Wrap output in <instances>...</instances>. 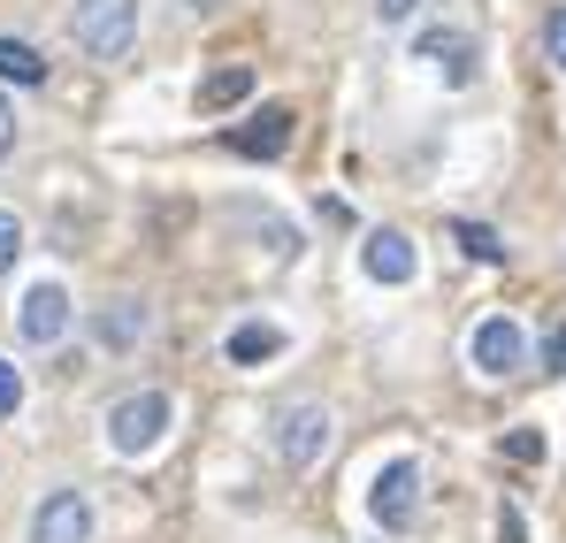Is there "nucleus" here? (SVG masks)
<instances>
[{"label": "nucleus", "mask_w": 566, "mask_h": 543, "mask_svg": "<svg viewBox=\"0 0 566 543\" xmlns=\"http://www.w3.org/2000/svg\"><path fill=\"white\" fill-rule=\"evenodd\" d=\"M15 322H23L31 345H62V337H70V291H62V283H31Z\"/></svg>", "instance_id": "obj_8"}, {"label": "nucleus", "mask_w": 566, "mask_h": 543, "mask_svg": "<svg viewBox=\"0 0 566 543\" xmlns=\"http://www.w3.org/2000/svg\"><path fill=\"white\" fill-rule=\"evenodd\" d=\"M238 100H253V70H245V62H222V70L199 85V107H207V115H222V107H238Z\"/></svg>", "instance_id": "obj_13"}, {"label": "nucleus", "mask_w": 566, "mask_h": 543, "mask_svg": "<svg viewBox=\"0 0 566 543\" xmlns=\"http://www.w3.org/2000/svg\"><path fill=\"white\" fill-rule=\"evenodd\" d=\"M138 337H146V306H138V299H107V306H99V345H107V353H130Z\"/></svg>", "instance_id": "obj_11"}, {"label": "nucleus", "mask_w": 566, "mask_h": 543, "mask_svg": "<svg viewBox=\"0 0 566 543\" xmlns=\"http://www.w3.org/2000/svg\"><path fill=\"white\" fill-rule=\"evenodd\" d=\"M161 429H169V398L161 390H130V398L107 406V445L123 459H146L161 445Z\"/></svg>", "instance_id": "obj_2"}, {"label": "nucleus", "mask_w": 566, "mask_h": 543, "mask_svg": "<svg viewBox=\"0 0 566 543\" xmlns=\"http://www.w3.org/2000/svg\"><path fill=\"white\" fill-rule=\"evenodd\" d=\"M421 62H437L444 85H474V39L468 31H429L421 39Z\"/></svg>", "instance_id": "obj_10"}, {"label": "nucleus", "mask_w": 566, "mask_h": 543, "mask_svg": "<svg viewBox=\"0 0 566 543\" xmlns=\"http://www.w3.org/2000/svg\"><path fill=\"white\" fill-rule=\"evenodd\" d=\"M8 146H15V107L0 100V161H8Z\"/></svg>", "instance_id": "obj_23"}, {"label": "nucleus", "mask_w": 566, "mask_h": 543, "mask_svg": "<svg viewBox=\"0 0 566 543\" xmlns=\"http://www.w3.org/2000/svg\"><path fill=\"white\" fill-rule=\"evenodd\" d=\"M15 253H23V222H15V215L0 207V275L15 269Z\"/></svg>", "instance_id": "obj_17"}, {"label": "nucleus", "mask_w": 566, "mask_h": 543, "mask_svg": "<svg viewBox=\"0 0 566 543\" xmlns=\"http://www.w3.org/2000/svg\"><path fill=\"white\" fill-rule=\"evenodd\" d=\"M70 39H77L93 62H123L130 39H138V0H77V8H70Z\"/></svg>", "instance_id": "obj_1"}, {"label": "nucleus", "mask_w": 566, "mask_h": 543, "mask_svg": "<svg viewBox=\"0 0 566 543\" xmlns=\"http://www.w3.org/2000/svg\"><path fill=\"white\" fill-rule=\"evenodd\" d=\"M222 353H230L238 367H261V361H276V353H283V330H276V322H238Z\"/></svg>", "instance_id": "obj_12"}, {"label": "nucleus", "mask_w": 566, "mask_h": 543, "mask_svg": "<svg viewBox=\"0 0 566 543\" xmlns=\"http://www.w3.org/2000/svg\"><path fill=\"white\" fill-rule=\"evenodd\" d=\"M544 367H552V375H566V322L544 337Z\"/></svg>", "instance_id": "obj_22"}, {"label": "nucleus", "mask_w": 566, "mask_h": 543, "mask_svg": "<svg viewBox=\"0 0 566 543\" xmlns=\"http://www.w3.org/2000/svg\"><path fill=\"white\" fill-rule=\"evenodd\" d=\"M15 406H23V375L0 361V421H15Z\"/></svg>", "instance_id": "obj_18"}, {"label": "nucleus", "mask_w": 566, "mask_h": 543, "mask_svg": "<svg viewBox=\"0 0 566 543\" xmlns=\"http://www.w3.org/2000/svg\"><path fill=\"white\" fill-rule=\"evenodd\" d=\"M368 513H376V529H390V536H406V529L421 521V467H413V459L376 467V482H368Z\"/></svg>", "instance_id": "obj_3"}, {"label": "nucleus", "mask_w": 566, "mask_h": 543, "mask_svg": "<svg viewBox=\"0 0 566 543\" xmlns=\"http://www.w3.org/2000/svg\"><path fill=\"white\" fill-rule=\"evenodd\" d=\"M544 54H552V70L566 77V8H552V15H544Z\"/></svg>", "instance_id": "obj_16"}, {"label": "nucleus", "mask_w": 566, "mask_h": 543, "mask_svg": "<svg viewBox=\"0 0 566 543\" xmlns=\"http://www.w3.org/2000/svg\"><path fill=\"white\" fill-rule=\"evenodd\" d=\"M322 452H329V406H314V398L283 406L276 414V459L283 467H314Z\"/></svg>", "instance_id": "obj_4"}, {"label": "nucleus", "mask_w": 566, "mask_h": 543, "mask_svg": "<svg viewBox=\"0 0 566 543\" xmlns=\"http://www.w3.org/2000/svg\"><path fill=\"white\" fill-rule=\"evenodd\" d=\"M31 543H93V498L85 490H54L31 521Z\"/></svg>", "instance_id": "obj_7"}, {"label": "nucleus", "mask_w": 566, "mask_h": 543, "mask_svg": "<svg viewBox=\"0 0 566 543\" xmlns=\"http://www.w3.org/2000/svg\"><path fill=\"white\" fill-rule=\"evenodd\" d=\"M505 452L521 459V467H536V459H544V437H536V429H513V437H505Z\"/></svg>", "instance_id": "obj_19"}, {"label": "nucleus", "mask_w": 566, "mask_h": 543, "mask_svg": "<svg viewBox=\"0 0 566 543\" xmlns=\"http://www.w3.org/2000/svg\"><path fill=\"white\" fill-rule=\"evenodd\" d=\"M376 15H382V23H413V15H421V0H376Z\"/></svg>", "instance_id": "obj_21"}, {"label": "nucleus", "mask_w": 566, "mask_h": 543, "mask_svg": "<svg viewBox=\"0 0 566 543\" xmlns=\"http://www.w3.org/2000/svg\"><path fill=\"white\" fill-rule=\"evenodd\" d=\"M460 246H468L474 261H490V269H497V261H505V238H497V230H490V222H460Z\"/></svg>", "instance_id": "obj_15"}, {"label": "nucleus", "mask_w": 566, "mask_h": 543, "mask_svg": "<svg viewBox=\"0 0 566 543\" xmlns=\"http://www.w3.org/2000/svg\"><path fill=\"white\" fill-rule=\"evenodd\" d=\"M360 269L376 275V283H413V246H406L398 230H376V238L360 246Z\"/></svg>", "instance_id": "obj_9"}, {"label": "nucleus", "mask_w": 566, "mask_h": 543, "mask_svg": "<svg viewBox=\"0 0 566 543\" xmlns=\"http://www.w3.org/2000/svg\"><path fill=\"white\" fill-rule=\"evenodd\" d=\"M474 367L482 375H521L528 367V337H521V322L513 314H490V322H474Z\"/></svg>", "instance_id": "obj_6"}, {"label": "nucleus", "mask_w": 566, "mask_h": 543, "mask_svg": "<svg viewBox=\"0 0 566 543\" xmlns=\"http://www.w3.org/2000/svg\"><path fill=\"white\" fill-rule=\"evenodd\" d=\"M0 85H46V54L23 39H0Z\"/></svg>", "instance_id": "obj_14"}, {"label": "nucleus", "mask_w": 566, "mask_h": 543, "mask_svg": "<svg viewBox=\"0 0 566 543\" xmlns=\"http://www.w3.org/2000/svg\"><path fill=\"white\" fill-rule=\"evenodd\" d=\"M497 543H528V521H521V505H497Z\"/></svg>", "instance_id": "obj_20"}, {"label": "nucleus", "mask_w": 566, "mask_h": 543, "mask_svg": "<svg viewBox=\"0 0 566 543\" xmlns=\"http://www.w3.org/2000/svg\"><path fill=\"white\" fill-rule=\"evenodd\" d=\"M291 123H298V115L269 100L261 115H245L238 130H222V146H230V154H245V161H283V146H291Z\"/></svg>", "instance_id": "obj_5"}]
</instances>
